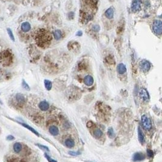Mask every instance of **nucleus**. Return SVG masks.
Here are the masks:
<instances>
[{"label": "nucleus", "mask_w": 162, "mask_h": 162, "mask_svg": "<svg viewBox=\"0 0 162 162\" xmlns=\"http://www.w3.org/2000/svg\"><path fill=\"white\" fill-rule=\"evenodd\" d=\"M76 35H77V36H81V35H82V32H81V31H78V32L77 33Z\"/></svg>", "instance_id": "obj_32"}, {"label": "nucleus", "mask_w": 162, "mask_h": 162, "mask_svg": "<svg viewBox=\"0 0 162 162\" xmlns=\"http://www.w3.org/2000/svg\"><path fill=\"white\" fill-rule=\"evenodd\" d=\"M93 135L96 138H100L103 136V132L100 129H95L93 131Z\"/></svg>", "instance_id": "obj_20"}, {"label": "nucleus", "mask_w": 162, "mask_h": 162, "mask_svg": "<svg viewBox=\"0 0 162 162\" xmlns=\"http://www.w3.org/2000/svg\"><path fill=\"white\" fill-rule=\"evenodd\" d=\"M21 27L22 31L25 32H28V31H29L31 29V25H30L29 23L28 22H24L23 23H22Z\"/></svg>", "instance_id": "obj_17"}, {"label": "nucleus", "mask_w": 162, "mask_h": 162, "mask_svg": "<svg viewBox=\"0 0 162 162\" xmlns=\"http://www.w3.org/2000/svg\"><path fill=\"white\" fill-rule=\"evenodd\" d=\"M114 10L112 8H110L106 10L104 15L108 19H112L114 17Z\"/></svg>", "instance_id": "obj_11"}, {"label": "nucleus", "mask_w": 162, "mask_h": 162, "mask_svg": "<svg viewBox=\"0 0 162 162\" xmlns=\"http://www.w3.org/2000/svg\"><path fill=\"white\" fill-rule=\"evenodd\" d=\"M16 99L19 105H22L24 104L25 102V98L23 94H21V93H18L16 95Z\"/></svg>", "instance_id": "obj_13"}, {"label": "nucleus", "mask_w": 162, "mask_h": 162, "mask_svg": "<svg viewBox=\"0 0 162 162\" xmlns=\"http://www.w3.org/2000/svg\"><path fill=\"white\" fill-rule=\"evenodd\" d=\"M7 31H8V34H9V37H10V39L12 40V41H15V38H14V34H13V32L12 31V30L10 29V28H8L7 29Z\"/></svg>", "instance_id": "obj_24"}, {"label": "nucleus", "mask_w": 162, "mask_h": 162, "mask_svg": "<svg viewBox=\"0 0 162 162\" xmlns=\"http://www.w3.org/2000/svg\"><path fill=\"white\" fill-rule=\"evenodd\" d=\"M152 29L155 34L161 35L162 32V22L159 20H155L152 25Z\"/></svg>", "instance_id": "obj_4"}, {"label": "nucleus", "mask_w": 162, "mask_h": 162, "mask_svg": "<svg viewBox=\"0 0 162 162\" xmlns=\"http://www.w3.org/2000/svg\"><path fill=\"white\" fill-rule=\"evenodd\" d=\"M117 71H118V73L120 74H123L126 72V67L125 65L123 63H120L117 66Z\"/></svg>", "instance_id": "obj_16"}, {"label": "nucleus", "mask_w": 162, "mask_h": 162, "mask_svg": "<svg viewBox=\"0 0 162 162\" xmlns=\"http://www.w3.org/2000/svg\"><path fill=\"white\" fill-rule=\"evenodd\" d=\"M22 86L23 87V88H24V89L26 90H30L29 86V85L26 83V81H25L24 80H23Z\"/></svg>", "instance_id": "obj_27"}, {"label": "nucleus", "mask_w": 162, "mask_h": 162, "mask_svg": "<svg viewBox=\"0 0 162 162\" xmlns=\"http://www.w3.org/2000/svg\"><path fill=\"white\" fill-rule=\"evenodd\" d=\"M44 157H45V158L49 162H57V160L52 159V158L51 157H50V156L47 154V153H44Z\"/></svg>", "instance_id": "obj_25"}, {"label": "nucleus", "mask_w": 162, "mask_h": 162, "mask_svg": "<svg viewBox=\"0 0 162 162\" xmlns=\"http://www.w3.org/2000/svg\"><path fill=\"white\" fill-rule=\"evenodd\" d=\"M65 145L66 147H69V148H72L75 146V142H74V140L72 138H68L65 140Z\"/></svg>", "instance_id": "obj_18"}, {"label": "nucleus", "mask_w": 162, "mask_h": 162, "mask_svg": "<svg viewBox=\"0 0 162 162\" xmlns=\"http://www.w3.org/2000/svg\"><path fill=\"white\" fill-rule=\"evenodd\" d=\"M37 146H38V147H39L40 149H41L44 150V151H48V152H49V149L48 148L47 146H44V145H40V144H37Z\"/></svg>", "instance_id": "obj_28"}, {"label": "nucleus", "mask_w": 162, "mask_h": 162, "mask_svg": "<svg viewBox=\"0 0 162 162\" xmlns=\"http://www.w3.org/2000/svg\"><path fill=\"white\" fill-rule=\"evenodd\" d=\"M84 83L87 86H91L93 84V78L91 76L87 75L84 78Z\"/></svg>", "instance_id": "obj_9"}, {"label": "nucleus", "mask_w": 162, "mask_h": 162, "mask_svg": "<svg viewBox=\"0 0 162 162\" xmlns=\"http://www.w3.org/2000/svg\"><path fill=\"white\" fill-rule=\"evenodd\" d=\"M81 15L83 20L87 21L92 20L97 9L98 0H82Z\"/></svg>", "instance_id": "obj_1"}, {"label": "nucleus", "mask_w": 162, "mask_h": 162, "mask_svg": "<svg viewBox=\"0 0 162 162\" xmlns=\"http://www.w3.org/2000/svg\"><path fill=\"white\" fill-rule=\"evenodd\" d=\"M146 152H147V157H148L149 158H152V157H153L154 153H153V151H152V150L149 149H147Z\"/></svg>", "instance_id": "obj_29"}, {"label": "nucleus", "mask_w": 162, "mask_h": 162, "mask_svg": "<svg viewBox=\"0 0 162 162\" xmlns=\"http://www.w3.org/2000/svg\"><path fill=\"white\" fill-rule=\"evenodd\" d=\"M108 136L111 138H112L114 136V130L112 128H109L108 130Z\"/></svg>", "instance_id": "obj_23"}, {"label": "nucleus", "mask_w": 162, "mask_h": 162, "mask_svg": "<svg viewBox=\"0 0 162 162\" xmlns=\"http://www.w3.org/2000/svg\"><path fill=\"white\" fill-rule=\"evenodd\" d=\"M92 31H94V32H99L100 30V27L99 25H94L92 26Z\"/></svg>", "instance_id": "obj_26"}, {"label": "nucleus", "mask_w": 162, "mask_h": 162, "mask_svg": "<svg viewBox=\"0 0 162 162\" xmlns=\"http://www.w3.org/2000/svg\"><path fill=\"white\" fill-rule=\"evenodd\" d=\"M145 158V155L141 152H136L134 154L132 160L134 162H140L143 161Z\"/></svg>", "instance_id": "obj_8"}, {"label": "nucleus", "mask_w": 162, "mask_h": 162, "mask_svg": "<svg viewBox=\"0 0 162 162\" xmlns=\"http://www.w3.org/2000/svg\"><path fill=\"white\" fill-rule=\"evenodd\" d=\"M37 43L41 47H46L50 43L52 36L47 31L41 29L38 32L37 35Z\"/></svg>", "instance_id": "obj_2"}, {"label": "nucleus", "mask_w": 162, "mask_h": 162, "mask_svg": "<svg viewBox=\"0 0 162 162\" xmlns=\"http://www.w3.org/2000/svg\"><path fill=\"white\" fill-rule=\"evenodd\" d=\"M139 96H140V98L145 102H147L149 99V96L148 92H147V90L145 88L141 89V90L139 92Z\"/></svg>", "instance_id": "obj_6"}, {"label": "nucleus", "mask_w": 162, "mask_h": 162, "mask_svg": "<svg viewBox=\"0 0 162 162\" xmlns=\"http://www.w3.org/2000/svg\"><path fill=\"white\" fill-rule=\"evenodd\" d=\"M141 121L143 126L146 130H151L152 128V121L147 115H142L141 118Z\"/></svg>", "instance_id": "obj_3"}, {"label": "nucleus", "mask_w": 162, "mask_h": 162, "mask_svg": "<svg viewBox=\"0 0 162 162\" xmlns=\"http://www.w3.org/2000/svg\"><path fill=\"white\" fill-rule=\"evenodd\" d=\"M140 68L143 72L146 73L151 68V63L146 60H143L140 63Z\"/></svg>", "instance_id": "obj_5"}, {"label": "nucleus", "mask_w": 162, "mask_h": 162, "mask_svg": "<svg viewBox=\"0 0 162 162\" xmlns=\"http://www.w3.org/2000/svg\"><path fill=\"white\" fill-rule=\"evenodd\" d=\"M69 153L72 156H77L80 154V152H74V151H70L69 152Z\"/></svg>", "instance_id": "obj_30"}, {"label": "nucleus", "mask_w": 162, "mask_h": 162, "mask_svg": "<svg viewBox=\"0 0 162 162\" xmlns=\"http://www.w3.org/2000/svg\"><path fill=\"white\" fill-rule=\"evenodd\" d=\"M14 139H15V137L11 135H8V136L6 137V140H8V141H12V140H14Z\"/></svg>", "instance_id": "obj_31"}, {"label": "nucleus", "mask_w": 162, "mask_h": 162, "mask_svg": "<svg viewBox=\"0 0 162 162\" xmlns=\"http://www.w3.org/2000/svg\"><path fill=\"white\" fill-rule=\"evenodd\" d=\"M141 0H133L131 4V10L133 12H137L141 8Z\"/></svg>", "instance_id": "obj_7"}, {"label": "nucleus", "mask_w": 162, "mask_h": 162, "mask_svg": "<svg viewBox=\"0 0 162 162\" xmlns=\"http://www.w3.org/2000/svg\"><path fill=\"white\" fill-rule=\"evenodd\" d=\"M54 37L55 38L56 40H60L62 38V34L60 30H56L55 32H54Z\"/></svg>", "instance_id": "obj_22"}, {"label": "nucleus", "mask_w": 162, "mask_h": 162, "mask_svg": "<svg viewBox=\"0 0 162 162\" xmlns=\"http://www.w3.org/2000/svg\"><path fill=\"white\" fill-rule=\"evenodd\" d=\"M38 106H39V109L42 110V111H46V110H47L49 109V103L45 101H43L39 102Z\"/></svg>", "instance_id": "obj_10"}, {"label": "nucleus", "mask_w": 162, "mask_h": 162, "mask_svg": "<svg viewBox=\"0 0 162 162\" xmlns=\"http://www.w3.org/2000/svg\"><path fill=\"white\" fill-rule=\"evenodd\" d=\"M21 124L25 128H26V129H28V130H31V131L32 132V133H33V134H35V135H37V136H39V133H38V132L37 131V130H35V129H33V128H32V127H31V126H30L27 125V124H25V123H21Z\"/></svg>", "instance_id": "obj_19"}, {"label": "nucleus", "mask_w": 162, "mask_h": 162, "mask_svg": "<svg viewBox=\"0 0 162 162\" xmlns=\"http://www.w3.org/2000/svg\"><path fill=\"white\" fill-rule=\"evenodd\" d=\"M44 86H45V88H46L47 90L49 91L52 89V83L51 81L49 80H44Z\"/></svg>", "instance_id": "obj_21"}, {"label": "nucleus", "mask_w": 162, "mask_h": 162, "mask_svg": "<svg viewBox=\"0 0 162 162\" xmlns=\"http://www.w3.org/2000/svg\"><path fill=\"white\" fill-rule=\"evenodd\" d=\"M13 149H14V152L16 153H20L21 151L23 149V146L21 145V143L16 142L14 143V146H13Z\"/></svg>", "instance_id": "obj_14"}, {"label": "nucleus", "mask_w": 162, "mask_h": 162, "mask_svg": "<svg viewBox=\"0 0 162 162\" xmlns=\"http://www.w3.org/2000/svg\"><path fill=\"white\" fill-rule=\"evenodd\" d=\"M49 131L50 134L53 136H57L59 134V129L55 126H52L50 127L49 129Z\"/></svg>", "instance_id": "obj_12"}, {"label": "nucleus", "mask_w": 162, "mask_h": 162, "mask_svg": "<svg viewBox=\"0 0 162 162\" xmlns=\"http://www.w3.org/2000/svg\"><path fill=\"white\" fill-rule=\"evenodd\" d=\"M138 138H139V140L140 142V143L143 144L145 143V136H144V134L140 127L138 128Z\"/></svg>", "instance_id": "obj_15"}]
</instances>
